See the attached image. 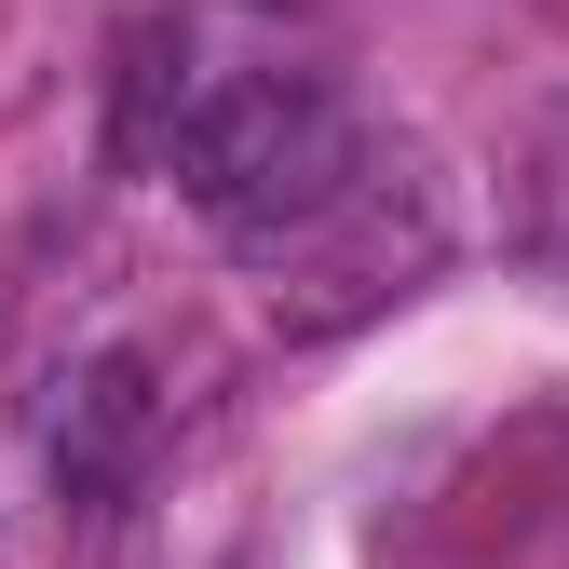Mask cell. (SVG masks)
<instances>
[{
  "mask_svg": "<svg viewBox=\"0 0 569 569\" xmlns=\"http://www.w3.org/2000/svg\"><path fill=\"white\" fill-rule=\"evenodd\" d=\"M163 54H177V68H150V150H163V177L190 190V218L231 231L244 258H258L284 218H312V203L367 163L339 82H326V68H284V41L203 54V28H177Z\"/></svg>",
  "mask_w": 569,
  "mask_h": 569,
  "instance_id": "1",
  "label": "cell"
},
{
  "mask_svg": "<svg viewBox=\"0 0 569 569\" xmlns=\"http://www.w3.org/2000/svg\"><path fill=\"white\" fill-rule=\"evenodd\" d=\"M136 448H150V367H136V352H96L82 380H54V407H41V461H54L68 488H122Z\"/></svg>",
  "mask_w": 569,
  "mask_h": 569,
  "instance_id": "3",
  "label": "cell"
},
{
  "mask_svg": "<svg viewBox=\"0 0 569 569\" xmlns=\"http://www.w3.org/2000/svg\"><path fill=\"white\" fill-rule=\"evenodd\" d=\"M435 258H448V203H435V177L393 163V150H367L312 218H284V231L258 244L284 339H339V326L393 312L407 284H435Z\"/></svg>",
  "mask_w": 569,
  "mask_h": 569,
  "instance_id": "2",
  "label": "cell"
}]
</instances>
